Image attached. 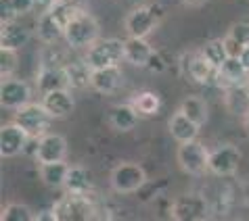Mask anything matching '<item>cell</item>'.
I'll return each instance as SVG.
<instances>
[{"label": "cell", "instance_id": "obj_12", "mask_svg": "<svg viewBox=\"0 0 249 221\" xmlns=\"http://www.w3.org/2000/svg\"><path fill=\"white\" fill-rule=\"evenodd\" d=\"M27 140H30V136H27L15 121L4 123V126L0 127V157L13 158V157L21 155L27 146Z\"/></svg>", "mask_w": 249, "mask_h": 221}, {"label": "cell", "instance_id": "obj_41", "mask_svg": "<svg viewBox=\"0 0 249 221\" xmlns=\"http://www.w3.org/2000/svg\"><path fill=\"white\" fill-rule=\"evenodd\" d=\"M67 2H73V4H80V0H67Z\"/></svg>", "mask_w": 249, "mask_h": 221}, {"label": "cell", "instance_id": "obj_1", "mask_svg": "<svg viewBox=\"0 0 249 221\" xmlns=\"http://www.w3.org/2000/svg\"><path fill=\"white\" fill-rule=\"evenodd\" d=\"M78 9H80V4L67 2V0H59L53 9H48L40 15L38 27H36L38 38L46 44H54V42H59L61 38H65L67 23H69V19L75 15Z\"/></svg>", "mask_w": 249, "mask_h": 221}, {"label": "cell", "instance_id": "obj_38", "mask_svg": "<svg viewBox=\"0 0 249 221\" xmlns=\"http://www.w3.org/2000/svg\"><path fill=\"white\" fill-rule=\"evenodd\" d=\"M239 59H241V63H243V65H245V69L249 71V46L245 48L243 52H241V57H239Z\"/></svg>", "mask_w": 249, "mask_h": 221}, {"label": "cell", "instance_id": "obj_16", "mask_svg": "<svg viewBox=\"0 0 249 221\" xmlns=\"http://www.w3.org/2000/svg\"><path fill=\"white\" fill-rule=\"evenodd\" d=\"M124 81V73L120 67H103V69H92L90 75V86L99 94H113Z\"/></svg>", "mask_w": 249, "mask_h": 221}, {"label": "cell", "instance_id": "obj_11", "mask_svg": "<svg viewBox=\"0 0 249 221\" xmlns=\"http://www.w3.org/2000/svg\"><path fill=\"white\" fill-rule=\"evenodd\" d=\"M69 75L65 65H54V63H46L38 69L36 75V90L40 94H48L54 90H69Z\"/></svg>", "mask_w": 249, "mask_h": 221}, {"label": "cell", "instance_id": "obj_24", "mask_svg": "<svg viewBox=\"0 0 249 221\" xmlns=\"http://www.w3.org/2000/svg\"><path fill=\"white\" fill-rule=\"evenodd\" d=\"M107 121L111 123V127L117 129V132H130V129H134V126H136L138 115L132 109V105H115L109 109Z\"/></svg>", "mask_w": 249, "mask_h": 221}, {"label": "cell", "instance_id": "obj_17", "mask_svg": "<svg viewBox=\"0 0 249 221\" xmlns=\"http://www.w3.org/2000/svg\"><path fill=\"white\" fill-rule=\"evenodd\" d=\"M40 102L44 105V109L48 110V115H51L53 119L67 117L73 110V96L69 90H54V92L42 94V100Z\"/></svg>", "mask_w": 249, "mask_h": 221}, {"label": "cell", "instance_id": "obj_30", "mask_svg": "<svg viewBox=\"0 0 249 221\" xmlns=\"http://www.w3.org/2000/svg\"><path fill=\"white\" fill-rule=\"evenodd\" d=\"M203 54V57L210 61V63L213 67H220L224 63V61L228 59V50H226V44H224V38H220V40H210V42H205L203 48L199 50Z\"/></svg>", "mask_w": 249, "mask_h": 221}, {"label": "cell", "instance_id": "obj_23", "mask_svg": "<svg viewBox=\"0 0 249 221\" xmlns=\"http://www.w3.org/2000/svg\"><path fill=\"white\" fill-rule=\"evenodd\" d=\"M186 73L191 75L193 81L205 84V81H210V79H216L218 69L213 67L201 52H197V54H191L189 61H186Z\"/></svg>", "mask_w": 249, "mask_h": 221}, {"label": "cell", "instance_id": "obj_19", "mask_svg": "<svg viewBox=\"0 0 249 221\" xmlns=\"http://www.w3.org/2000/svg\"><path fill=\"white\" fill-rule=\"evenodd\" d=\"M247 78H249V71L245 69V65L241 63L239 57H228L224 63L218 67V73H216V81L222 88L247 81Z\"/></svg>", "mask_w": 249, "mask_h": 221}, {"label": "cell", "instance_id": "obj_40", "mask_svg": "<svg viewBox=\"0 0 249 221\" xmlns=\"http://www.w3.org/2000/svg\"><path fill=\"white\" fill-rule=\"evenodd\" d=\"M245 132H247V134H249V115H247V117H245Z\"/></svg>", "mask_w": 249, "mask_h": 221}, {"label": "cell", "instance_id": "obj_3", "mask_svg": "<svg viewBox=\"0 0 249 221\" xmlns=\"http://www.w3.org/2000/svg\"><path fill=\"white\" fill-rule=\"evenodd\" d=\"M84 61L90 65V69L120 67L122 61H126V54H124V40H117V38L96 40L92 46L86 48Z\"/></svg>", "mask_w": 249, "mask_h": 221}, {"label": "cell", "instance_id": "obj_35", "mask_svg": "<svg viewBox=\"0 0 249 221\" xmlns=\"http://www.w3.org/2000/svg\"><path fill=\"white\" fill-rule=\"evenodd\" d=\"M34 221H59V219H57V215H54V211L51 209V211H40Z\"/></svg>", "mask_w": 249, "mask_h": 221}, {"label": "cell", "instance_id": "obj_2", "mask_svg": "<svg viewBox=\"0 0 249 221\" xmlns=\"http://www.w3.org/2000/svg\"><path fill=\"white\" fill-rule=\"evenodd\" d=\"M99 33H101V27L94 15H90L84 9H78L75 15L69 19L63 40L67 42V46L75 48V50H86L88 46H92L99 40Z\"/></svg>", "mask_w": 249, "mask_h": 221}, {"label": "cell", "instance_id": "obj_14", "mask_svg": "<svg viewBox=\"0 0 249 221\" xmlns=\"http://www.w3.org/2000/svg\"><path fill=\"white\" fill-rule=\"evenodd\" d=\"M67 157V142L59 134H44L38 140L36 158L38 163H59Z\"/></svg>", "mask_w": 249, "mask_h": 221}, {"label": "cell", "instance_id": "obj_37", "mask_svg": "<svg viewBox=\"0 0 249 221\" xmlns=\"http://www.w3.org/2000/svg\"><path fill=\"white\" fill-rule=\"evenodd\" d=\"M184 6H193V9H197V6H203L207 0H180Z\"/></svg>", "mask_w": 249, "mask_h": 221}, {"label": "cell", "instance_id": "obj_25", "mask_svg": "<svg viewBox=\"0 0 249 221\" xmlns=\"http://www.w3.org/2000/svg\"><path fill=\"white\" fill-rule=\"evenodd\" d=\"M228 57H241V52L249 46V23H234L224 36Z\"/></svg>", "mask_w": 249, "mask_h": 221}, {"label": "cell", "instance_id": "obj_39", "mask_svg": "<svg viewBox=\"0 0 249 221\" xmlns=\"http://www.w3.org/2000/svg\"><path fill=\"white\" fill-rule=\"evenodd\" d=\"M90 221H107V219H105V217H101V215H99V213H96V215H94V217H92Z\"/></svg>", "mask_w": 249, "mask_h": 221}, {"label": "cell", "instance_id": "obj_6", "mask_svg": "<svg viewBox=\"0 0 249 221\" xmlns=\"http://www.w3.org/2000/svg\"><path fill=\"white\" fill-rule=\"evenodd\" d=\"M210 153L201 142L193 140V142H182L178 144V165L180 169L186 171L191 175H201L210 169Z\"/></svg>", "mask_w": 249, "mask_h": 221}, {"label": "cell", "instance_id": "obj_33", "mask_svg": "<svg viewBox=\"0 0 249 221\" xmlns=\"http://www.w3.org/2000/svg\"><path fill=\"white\" fill-rule=\"evenodd\" d=\"M17 19V13L13 9V0H0V23H9Z\"/></svg>", "mask_w": 249, "mask_h": 221}, {"label": "cell", "instance_id": "obj_36", "mask_svg": "<svg viewBox=\"0 0 249 221\" xmlns=\"http://www.w3.org/2000/svg\"><path fill=\"white\" fill-rule=\"evenodd\" d=\"M57 2L59 0H36V6H40L42 11H48V9H53Z\"/></svg>", "mask_w": 249, "mask_h": 221}, {"label": "cell", "instance_id": "obj_15", "mask_svg": "<svg viewBox=\"0 0 249 221\" xmlns=\"http://www.w3.org/2000/svg\"><path fill=\"white\" fill-rule=\"evenodd\" d=\"M224 105L231 115L245 119L249 115V81H241V84L224 88Z\"/></svg>", "mask_w": 249, "mask_h": 221}, {"label": "cell", "instance_id": "obj_22", "mask_svg": "<svg viewBox=\"0 0 249 221\" xmlns=\"http://www.w3.org/2000/svg\"><path fill=\"white\" fill-rule=\"evenodd\" d=\"M65 192L67 194H90L92 192V175L82 165H71L65 177Z\"/></svg>", "mask_w": 249, "mask_h": 221}, {"label": "cell", "instance_id": "obj_32", "mask_svg": "<svg viewBox=\"0 0 249 221\" xmlns=\"http://www.w3.org/2000/svg\"><path fill=\"white\" fill-rule=\"evenodd\" d=\"M17 50H11V48H0V78L9 79L17 69Z\"/></svg>", "mask_w": 249, "mask_h": 221}, {"label": "cell", "instance_id": "obj_13", "mask_svg": "<svg viewBox=\"0 0 249 221\" xmlns=\"http://www.w3.org/2000/svg\"><path fill=\"white\" fill-rule=\"evenodd\" d=\"M241 165V150L231 144L218 146L210 153V171L216 175H232Z\"/></svg>", "mask_w": 249, "mask_h": 221}, {"label": "cell", "instance_id": "obj_27", "mask_svg": "<svg viewBox=\"0 0 249 221\" xmlns=\"http://www.w3.org/2000/svg\"><path fill=\"white\" fill-rule=\"evenodd\" d=\"M69 174V165L65 161L59 163H40V179L51 186V188H61L65 186V177Z\"/></svg>", "mask_w": 249, "mask_h": 221}, {"label": "cell", "instance_id": "obj_21", "mask_svg": "<svg viewBox=\"0 0 249 221\" xmlns=\"http://www.w3.org/2000/svg\"><path fill=\"white\" fill-rule=\"evenodd\" d=\"M168 127H170L172 138H174L178 144L193 142V140H197V136H199V126L193 119H189L182 110H178V113L172 115Z\"/></svg>", "mask_w": 249, "mask_h": 221}, {"label": "cell", "instance_id": "obj_28", "mask_svg": "<svg viewBox=\"0 0 249 221\" xmlns=\"http://www.w3.org/2000/svg\"><path fill=\"white\" fill-rule=\"evenodd\" d=\"M180 110L189 117V119L195 121L199 127L207 121V115H210V110H207V102L203 98H199V96H189V98H184L182 105H180Z\"/></svg>", "mask_w": 249, "mask_h": 221}, {"label": "cell", "instance_id": "obj_4", "mask_svg": "<svg viewBox=\"0 0 249 221\" xmlns=\"http://www.w3.org/2000/svg\"><path fill=\"white\" fill-rule=\"evenodd\" d=\"M59 221H90L96 213V205L90 194H65L53 206Z\"/></svg>", "mask_w": 249, "mask_h": 221}, {"label": "cell", "instance_id": "obj_9", "mask_svg": "<svg viewBox=\"0 0 249 221\" xmlns=\"http://www.w3.org/2000/svg\"><path fill=\"white\" fill-rule=\"evenodd\" d=\"M210 205L199 194H182L172 203V217L174 221H207Z\"/></svg>", "mask_w": 249, "mask_h": 221}, {"label": "cell", "instance_id": "obj_18", "mask_svg": "<svg viewBox=\"0 0 249 221\" xmlns=\"http://www.w3.org/2000/svg\"><path fill=\"white\" fill-rule=\"evenodd\" d=\"M124 54L130 65L136 67H147L153 59L155 50L151 48V44L144 38H132L128 36V40H124Z\"/></svg>", "mask_w": 249, "mask_h": 221}, {"label": "cell", "instance_id": "obj_7", "mask_svg": "<svg viewBox=\"0 0 249 221\" xmlns=\"http://www.w3.org/2000/svg\"><path fill=\"white\" fill-rule=\"evenodd\" d=\"M159 23V11L157 4H142L136 6L126 15L124 19V27L126 33L132 38H147L151 32L157 27Z\"/></svg>", "mask_w": 249, "mask_h": 221}, {"label": "cell", "instance_id": "obj_5", "mask_svg": "<svg viewBox=\"0 0 249 221\" xmlns=\"http://www.w3.org/2000/svg\"><path fill=\"white\" fill-rule=\"evenodd\" d=\"M51 119L53 117L48 115V110L44 109L42 102H30L23 109L15 110V117H13V121L30 138H34V140H40L44 134H48Z\"/></svg>", "mask_w": 249, "mask_h": 221}, {"label": "cell", "instance_id": "obj_34", "mask_svg": "<svg viewBox=\"0 0 249 221\" xmlns=\"http://www.w3.org/2000/svg\"><path fill=\"white\" fill-rule=\"evenodd\" d=\"M13 9H15L17 17L19 15H27L36 9V0H13Z\"/></svg>", "mask_w": 249, "mask_h": 221}, {"label": "cell", "instance_id": "obj_8", "mask_svg": "<svg viewBox=\"0 0 249 221\" xmlns=\"http://www.w3.org/2000/svg\"><path fill=\"white\" fill-rule=\"evenodd\" d=\"M109 182H111V188L115 192H120V194H132V192L141 190L144 186L147 174L136 163H120L113 167Z\"/></svg>", "mask_w": 249, "mask_h": 221}, {"label": "cell", "instance_id": "obj_26", "mask_svg": "<svg viewBox=\"0 0 249 221\" xmlns=\"http://www.w3.org/2000/svg\"><path fill=\"white\" fill-rule=\"evenodd\" d=\"M130 105L136 110L138 117H151V115H157L159 109H161V96L153 90H142L132 96Z\"/></svg>", "mask_w": 249, "mask_h": 221}, {"label": "cell", "instance_id": "obj_31", "mask_svg": "<svg viewBox=\"0 0 249 221\" xmlns=\"http://www.w3.org/2000/svg\"><path fill=\"white\" fill-rule=\"evenodd\" d=\"M34 219H36V215L32 213V209L21 203L6 205L2 215H0V221H34Z\"/></svg>", "mask_w": 249, "mask_h": 221}, {"label": "cell", "instance_id": "obj_29", "mask_svg": "<svg viewBox=\"0 0 249 221\" xmlns=\"http://www.w3.org/2000/svg\"><path fill=\"white\" fill-rule=\"evenodd\" d=\"M67 75H69V84L71 88H82V86H90V75L92 69L86 63L84 59L82 61H71V63L65 65Z\"/></svg>", "mask_w": 249, "mask_h": 221}, {"label": "cell", "instance_id": "obj_20", "mask_svg": "<svg viewBox=\"0 0 249 221\" xmlns=\"http://www.w3.org/2000/svg\"><path fill=\"white\" fill-rule=\"evenodd\" d=\"M30 30L19 23L17 19H13L9 23H2L0 27V48H11V50H17V48H21L27 44V40H30Z\"/></svg>", "mask_w": 249, "mask_h": 221}, {"label": "cell", "instance_id": "obj_10", "mask_svg": "<svg viewBox=\"0 0 249 221\" xmlns=\"http://www.w3.org/2000/svg\"><path fill=\"white\" fill-rule=\"evenodd\" d=\"M32 102V88L23 79H2L0 81V105L9 110H19Z\"/></svg>", "mask_w": 249, "mask_h": 221}]
</instances>
